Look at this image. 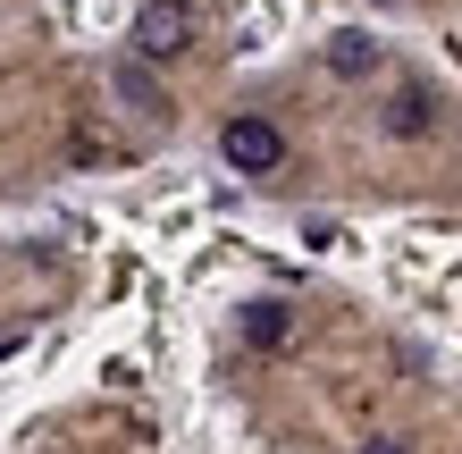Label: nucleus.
<instances>
[{"label": "nucleus", "mask_w": 462, "mask_h": 454, "mask_svg": "<svg viewBox=\"0 0 462 454\" xmlns=\"http://www.w3.org/2000/svg\"><path fill=\"white\" fill-rule=\"evenodd\" d=\"M294 337V311L286 303H244V345H261V354H278Z\"/></svg>", "instance_id": "4"}, {"label": "nucleus", "mask_w": 462, "mask_h": 454, "mask_svg": "<svg viewBox=\"0 0 462 454\" xmlns=\"http://www.w3.org/2000/svg\"><path fill=\"white\" fill-rule=\"evenodd\" d=\"M194 34H202L194 0H143V9H134V60H185Z\"/></svg>", "instance_id": "1"}, {"label": "nucleus", "mask_w": 462, "mask_h": 454, "mask_svg": "<svg viewBox=\"0 0 462 454\" xmlns=\"http://www.w3.org/2000/svg\"><path fill=\"white\" fill-rule=\"evenodd\" d=\"M328 68L337 76H370L378 68V42L370 34H328Z\"/></svg>", "instance_id": "5"}, {"label": "nucleus", "mask_w": 462, "mask_h": 454, "mask_svg": "<svg viewBox=\"0 0 462 454\" xmlns=\"http://www.w3.org/2000/svg\"><path fill=\"white\" fill-rule=\"evenodd\" d=\"M219 160H227L236 177H278L286 135H278L269 118H253V110H244V118H227V126H219Z\"/></svg>", "instance_id": "2"}, {"label": "nucleus", "mask_w": 462, "mask_h": 454, "mask_svg": "<svg viewBox=\"0 0 462 454\" xmlns=\"http://www.w3.org/2000/svg\"><path fill=\"white\" fill-rule=\"evenodd\" d=\"M118 93L134 101V110H169V93H160L152 76H143V60H126V68H118Z\"/></svg>", "instance_id": "6"}, {"label": "nucleus", "mask_w": 462, "mask_h": 454, "mask_svg": "<svg viewBox=\"0 0 462 454\" xmlns=\"http://www.w3.org/2000/svg\"><path fill=\"white\" fill-rule=\"evenodd\" d=\"M362 454H412V446H403V438H370Z\"/></svg>", "instance_id": "7"}, {"label": "nucleus", "mask_w": 462, "mask_h": 454, "mask_svg": "<svg viewBox=\"0 0 462 454\" xmlns=\"http://www.w3.org/2000/svg\"><path fill=\"white\" fill-rule=\"evenodd\" d=\"M429 126H438V101H429L420 85H403V93L387 101V135H403V144H412V135H429Z\"/></svg>", "instance_id": "3"}]
</instances>
